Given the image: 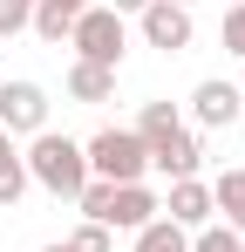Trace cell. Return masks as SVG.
<instances>
[{
  "instance_id": "cell-10",
  "label": "cell",
  "mask_w": 245,
  "mask_h": 252,
  "mask_svg": "<svg viewBox=\"0 0 245 252\" xmlns=\"http://www.w3.org/2000/svg\"><path fill=\"white\" fill-rule=\"evenodd\" d=\"M75 21H82V7H68V0H34V14H28V28L41 41H55V48H68Z\"/></svg>"
},
{
  "instance_id": "cell-12",
  "label": "cell",
  "mask_w": 245,
  "mask_h": 252,
  "mask_svg": "<svg viewBox=\"0 0 245 252\" xmlns=\"http://www.w3.org/2000/svg\"><path fill=\"white\" fill-rule=\"evenodd\" d=\"M211 211H225V225L245 239V170H225V177H211Z\"/></svg>"
},
{
  "instance_id": "cell-24",
  "label": "cell",
  "mask_w": 245,
  "mask_h": 252,
  "mask_svg": "<svg viewBox=\"0 0 245 252\" xmlns=\"http://www.w3.org/2000/svg\"><path fill=\"white\" fill-rule=\"evenodd\" d=\"M239 89H245V82H239Z\"/></svg>"
},
{
  "instance_id": "cell-15",
  "label": "cell",
  "mask_w": 245,
  "mask_h": 252,
  "mask_svg": "<svg viewBox=\"0 0 245 252\" xmlns=\"http://www.w3.org/2000/svg\"><path fill=\"white\" fill-rule=\"evenodd\" d=\"M170 129H184V109H177V102H143V116H136V136H143V150H150L157 136H170Z\"/></svg>"
},
{
  "instance_id": "cell-14",
  "label": "cell",
  "mask_w": 245,
  "mask_h": 252,
  "mask_svg": "<svg viewBox=\"0 0 245 252\" xmlns=\"http://www.w3.org/2000/svg\"><path fill=\"white\" fill-rule=\"evenodd\" d=\"M129 252H191V232H177L170 218H150L143 232H129Z\"/></svg>"
},
{
  "instance_id": "cell-9",
  "label": "cell",
  "mask_w": 245,
  "mask_h": 252,
  "mask_svg": "<svg viewBox=\"0 0 245 252\" xmlns=\"http://www.w3.org/2000/svg\"><path fill=\"white\" fill-rule=\"evenodd\" d=\"M150 218H157V191H150V184H116L102 225H109V232H143Z\"/></svg>"
},
{
  "instance_id": "cell-1",
  "label": "cell",
  "mask_w": 245,
  "mask_h": 252,
  "mask_svg": "<svg viewBox=\"0 0 245 252\" xmlns=\"http://www.w3.org/2000/svg\"><path fill=\"white\" fill-rule=\"evenodd\" d=\"M21 164H28V184L55 191V198H68V205H75V191L89 184V157H82V143H75V136H61V129H41V136H28Z\"/></svg>"
},
{
  "instance_id": "cell-23",
  "label": "cell",
  "mask_w": 245,
  "mask_h": 252,
  "mask_svg": "<svg viewBox=\"0 0 245 252\" xmlns=\"http://www.w3.org/2000/svg\"><path fill=\"white\" fill-rule=\"evenodd\" d=\"M177 7H198V0H177Z\"/></svg>"
},
{
  "instance_id": "cell-21",
  "label": "cell",
  "mask_w": 245,
  "mask_h": 252,
  "mask_svg": "<svg viewBox=\"0 0 245 252\" xmlns=\"http://www.w3.org/2000/svg\"><path fill=\"white\" fill-rule=\"evenodd\" d=\"M41 252H68V246H61V239H55V246H41Z\"/></svg>"
},
{
  "instance_id": "cell-6",
  "label": "cell",
  "mask_w": 245,
  "mask_h": 252,
  "mask_svg": "<svg viewBox=\"0 0 245 252\" xmlns=\"http://www.w3.org/2000/svg\"><path fill=\"white\" fill-rule=\"evenodd\" d=\"M245 116V89L225 82V75H204L198 89H191V123L198 129H232Z\"/></svg>"
},
{
  "instance_id": "cell-13",
  "label": "cell",
  "mask_w": 245,
  "mask_h": 252,
  "mask_svg": "<svg viewBox=\"0 0 245 252\" xmlns=\"http://www.w3.org/2000/svg\"><path fill=\"white\" fill-rule=\"evenodd\" d=\"M21 191H28V164H21V143L0 129V211L21 205Z\"/></svg>"
},
{
  "instance_id": "cell-3",
  "label": "cell",
  "mask_w": 245,
  "mask_h": 252,
  "mask_svg": "<svg viewBox=\"0 0 245 252\" xmlns=\"http://www.w3.org/2000/svg\"><path fill=\"white\" fill-rule=\"evenodd\" d=\"M68 48H75V62L122 68V55H129V21H122V14H109V7L95 0V7H82V21H75V34H68Z\"/></svg>"
},
{
  "instance_id": "cell-4",
  "label": "cell",
  "mask_w": 245,
  "mask_h": 252,
  "mask_svg": "<svg viewBox=\"0 0 245 252\" xmlns=\"http://www.w3.org/2000/svg\"><path fill=\"white\" fill-rule=\"evenodd\" d=\"M0 129L7 136H41L48 129V89L28 82V75L0 82Z\"/></svg>"
},
{
  "instance_id": "cell-20",
  "label": "cell",
  "mask_w": 245,
  "mask_h": 252,
  "mask_svg": "<svg viewBox=\"0 0 245 252\" xmlns=\"http://www.w3.org/2000/svg\"><path fill=\"white\" fill-rule=\"evenodd\" d=\"M102 7H109V14H122V21H129V14H143V7H150V0H102Z\"/></svg>"
},
{
  "instance_id": "cell-22",
  "label": "cell",
  "mask_w": 245,
  "mask_h": 252,
  "mask_svg": "<svg viewBox=\"0 0 245 252\" xmlns=\"http://www.w3.org/2000/svg\"><path fill=\"white\" fill-rule=\"evenodd\" d=\"M68 7H95V0H68Z\"/></svg>"
},
{
  "instance_id": "cell-7",
  "label": "cell",
  "mask_w": 245,
  "mask_h": 252,
  "mask_svg": "<svg viewBox=\"0 0 245 252\" xmlns=\"http://www.w3.org/2000/svg\"><path fill=\"white\" fill-rule=\"evenodd\" d=\"M157 218H170L177 232H204L218 211H211V184L204 177H177L170 184V198H157Z\"/></svg>"
},
{
  "instance_id": "cell-16",
  "label": "cell",
  "mask_w": 245,
  "mask_h": 252,
  "mask_svg": "<svg viewBox=\"0 0 245 252\" xmlns=\"http://www.w3.org/2000/svg\"><path fill=\"white\" fill-rule=\"evenodd\" d=\"M61 246H68V252H116V232H109V225H89V218H82V225L68 232V239H61Z\"/></svg>"
},
{
  "instance_id": "cell-19",
  "label": "cell",
  "mask_w": 245,
  "mask_h": 252,
  "mask_svg": "<svg viewBox=\"0 0 245 252\" xmlns=\"http://www.w3.org/2000/svg\"><path fill=\"white\" fill-rule=\"evenodd\" d=\"M28 14H34V0H0V34H21Z\"/></svg>"
},
{
  "instance_id": "cell-11",
  "label": "cell",
  "mask_w": 245,
  "mask_h": 252,
  "mask_svg": "<svg viewBox=\"0 0 245 252\" xmlns=\"http://www.w3.org/2000/svg\"><path fill=\"white\" fill-rule=\"evenodd\" d=\"M68 95H75V102H109V95H116V68L68 62Z\"/></svg>"
},
{
  "instance_id": "cell-5",
  "label": "cell",
  "mask_w": 245,
  "mask_h": 252,
  "mask_svg": "<svg viewBox=\"0 0 245 252\" xmlns=\"http://www.w3.org/2000/svg\"><path fill=\"white\" fill-rule=\"evenodd\" d=\"M136 28H143V41L157 48V55H184V48L198 41V21H191V7H177V0H150V7L136 14Z\"/></svg>"
},
{
  "instance_id": "cell-18",
  "label": "cell",
  "mask_w": 245,
  "mask_h": 252,
  "mask_svg": "<svg viewBox=\"0 0 245 252\" xmlns=\"http://www.w3.org/2000/svg\"><path fill=\"white\" fill-rule=\"evenodd\" d=\"M218 41H225V55H239V62H245V0L232 7V14H225V28H218Z\"/></svg>"
},
{
  "instance_id": "cell-17",
  "label": "cell",
  "mask_w": 245,
  "mask_h": 252,
  "mask_svg": "<svg viewBox=\"0 0 245 252\" xmlns=\"http://www.w3.org/2000/svg\"><path fill=\"white\" fill-rule=\"evenodd\" d=\"M191 252H245V239L232 232V225H218V218H211L204 232H191Z\"/></svg>"
},
{
  "instance_id": "cell-2",
  "label": "cell",
  "mask_w": 245,
  "mask_h": 252,
  "mask_svg": "<svg viewBox=\"0 0 245 252\" xmlns=\"http://www.w3.org/2000/svg\"><path fill=\"white\" fill-rule=\"evenodd\" d=\"M82 157H89V177H102V184H143L150 177V150H143V136L136 129H95L89 143H82Z\"/></svg>"
},
{
  "instance_id": "cell-8",
  "label": "cell",
  "mask_w": 245,
  "mask_h": 252,
  "mask_svg": "<svg viewBox=\"0 0 245 252\" xmlns=\"http://www.w3.org/2000/svg\"><path fill=\"white\" fill-rule=\"evenodd\" d=\"M198 164H204L198 129H170V136H157V143H150V170H163L170 184H177V177H198Z\"/></svg>"
}]
</instances>
